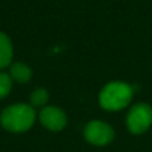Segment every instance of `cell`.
Returning <instances> with one entry per match:
<instances>
[{
  "label": "cell",
  "instance_id": "cell-3",
  "mask_svg": "<svg viewBox=\"0 0 152 152\" xmlns=\"http://www.w3.org/2000/svg\"><path fill=\"white\" fill-rule=\"evenodd\" d=\"M152 124V108L145 103L134 105L127 115V127L134 135L145 132Z\"/></svg>",
  "mask_w": 152,
  "mask_h": 152
},
{
  "label": "cell",
  "instance_id": "cell-4",
  "mask_svg": "<svg viewBox=\"0 0 152 152\" xmlns=\"http://www.w3.org/2000/svg\"><path fill=\"white\" fill-rule=\"evenodd\" d=\"M115 132L110 124L102 120H92L84 128V137L92 145L103 147L113 140Z\"/></svg>",
  "mask_w": 152,
  "mask_h": 152
},
{
  "label": "cell",
  "instance_id": "cell-7",
  "mask_svg": "<svg viewBox=\"0 0 152 152\" xmlns=\"http://www.w3.org/2000/svg\"><path fill=\"white\" fill-rule=\"evenodd\" d=\"M10 76L12 80L18 81L20 84H24L31 79L32 76V71L27 64L21 63V61H16L11 66V69H10Z\"/></svg>",
  "mask_w": 152,
  "mask_h": 152
},
{
  "label": "cell",
  "instance_id": "cell-1",
  "mask_svg": "<svg viewBox=\"0 0 152 152\" xmlns=\"http://www.w3.org/2000/svg\"><path fill=\"white\" fill-rule=\"evenodd\" d=\"M36 112L31 104H13L4 108L0 115V123L10 132H26L34 126Z\"/></svg>",
  "mask_w": 152,
  "mask_h": 152
},
{
  "label": "cell",
  "instance_id": "cell-6",
  "mask_svg": "<svg viewBox=\"0 0 152 152\" xmlns=\"http://www.w3.org/2000/svg\"><path fill=\"white\" fill-rule=\"evenodd\" d=\"M13 55V48L10 37L0 32V69L10 66Z\"/></svg>",
  "mask_w": 152,
  "mask_h": 152
},
{
  "label": "cell",
  "instance_id": "cell-9",
  "mask_svg": "<svg viewBox=\"0 0 152 152\" xmlns=\"http://www.w3.org/2000/svg\"><path fill=\"white\" fill-rule=\"evenodd\" d=\"M11 89H12V79H11L10 74L0 72V99L7 97Z\"/></svg>",
  "mask_w": 152,
  "mask_h": 152
},
{
  "label": "cell",
  "instance_id": "cell-5",
  "mask_svg": "<svg viewBox=\"0 0 152 152\" xmlns=\"http://www.w3.org/2000/svg\"><path fill=\"white\" fill-rule=\"evenodd\" d=\"M39 120L45 128L53 132L61 131L67 126V115L61 108L55 105L43 107L39 113Z\"/></svg>",
  "mask_w": 152,
  "mask_h": 152
},
{
  "label": "cell",
  "instance_id": "cell-8",
  "mask_svg": "<svg viewBox=\"0 0 152 152\" xmlns=\"http://www.w3.org/2000/svg\"><path fill=\"white\" fill-rule=\"evenodd\" d=\"M29 102H31L32 107H43L47 104L48 102V92L44 88H37L29 96Z\"/></svg>",
  "mask_w": 152,
  "mask_h": 152
},
{
  "label": "cell",
  "instance_id": "cell-2",
  "mask_svg": "<svg viewBox=\"0 0 152 152\" xmlns=\"http://www.w3.org/2000/svg\"><path fill=\"white\" fill-rule=\"evenodd\" d=\"M134 89L129 84L123 81L108 83L99 95V103L107 111H119L131 103Z\"/></svg>",
  "mask_w": 152,
  "mask_h": 152
}]
</instances>
